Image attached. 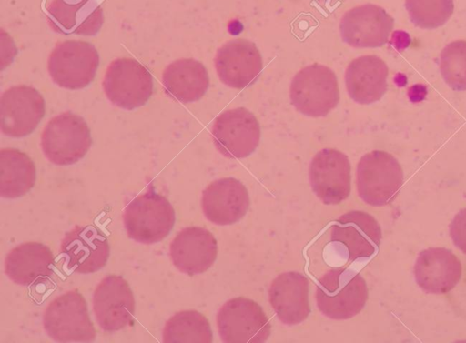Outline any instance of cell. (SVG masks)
Here are the masks:
<instances>
[{
  "mask_svg": "<svg viewBox=\"0 0 466 343\" xmlns=\"http://www.w3.org/2000/svg\"><path fill=\"white\" fill-rule=\"evenodd\" d=\"M47 20L51 28L65 35H95L100 30L104 15L95 0L68 3L53 0L47 7Z\"/></svg>",
  "mask_w": 466,
  "mask_h": 343,
  "instance_id": "23",
  "label": "cell"
},
{
  "mask_svg": "<svg viewBox=\"0 0 466 343\" xmlns=\"http://www.w3.org/2000/svg\"><path fill=\"white\" fill-rule=\"evenodd\" d=\"M162 84L168 96L184 104L200 99L209 85L204 65L193 58L170 63L162 75Z\"/></svg>",
  "mask_w": 466,
  "mask_h": 343,
  "instance_id": "25",
  "label": "cell"
},
{
  "mask_svg": "<svg viewBox=\"0 0 466 343\" xmlns=\"http://www.w3.org/2000/svg\"><path fill=\"white\" fill-rule=\"evenodd\" d=\"M217 240L207 229L186 227L173 238L169 254L173 265L181 272L195 275L207 271L215 262Z\"/></svg>",
  "mask_w": 466,
  "mask_h": 343,
  "instance_id": "19",
  "label": "cell"
},
{
  "mask_svg": "<svg viewBox=\"0 0 466 343\" xmlns=\"http://www.w3.org/2000/svg\"><path fill=\"white\" fill-rule=\"evenodd\" d=\"M440 70L445 83L453 90L466 91V41L455 40L441 51Z\"/></svg>",
  "mask_w": 466,
  "mask_h": 343,
  "instance_id": "29",
  "label": "cell"
},
{
  "mask_svg": "<svg viewBox=\"0 0 466 343\" xmlns=\"http://www.w3.org/2000/svg\"><path fill=\"white\" fill-rule=\"evenodd\" d=\"M315 297L323 315L344 320L361 311L369 292L360 274L344 267L329 269L319 279Z\"/></svg>",
  "mask_w": 466,
  "mask_h": 343,
  "instance_id": "1",
  "label": "cell"
},
{
  "mask_svg": "<svg viewBox=\"0 0 466 343\" xmlns=\"http://www.w3.org/2000/svg\"><path fill=\"white\" fill-rule=\"evenodd\" d=\"M214 62L221 82L237 89L251 84L263 67L262 57L256 45L243 38L232 39L221 45Z\"/></svg>",
  "mask_w": 466,
  "mask_h": 343,
  "instance_id": "16",
  "label": "cell"
},
{
  "mask_svg": "<svg viewBox=\"0 0 466 343\" xmlns=\"http://www.w3.org/2000/svg\"><path fill=\"white\" fill-rule=\"evenodd\" d=\"M410 21L422 29L443 25L454 10L453 0H405Z\"/></svg>",
  "mask_w": 466,
  "mask_h": 343,
  "instance_id": "28",
  "label": "cell"
},
{
  "mask_svg": "<svg viewBox=\"0 0 466 343\" xmlns=\"http://www.w3.org/2000/svg\"><path fill=\"white\" fill-rule=\"evenodd\" d=\"M289 94L295 108L312 117L327 116L339 101L335 73L319 64L308 66L294 76Z\"/></svg>",
  "mask_w": 466,
  "mask_h": 343,
  "instance_id": "5",
  "label": "cell"
},
{
  "mask_svg": "<svg viewBox=\"0 0 466 343\" xmlns=\"http://www.w3.org/2000/svg\"><path fill=\"white\" fill-rule=\"evenodd\" d=\"M268 299L282 323H301L310 313L308 278L295 271L279 274L270 284Z\"/></svg>",
  "mask_w": 466,
  "mask_h": 343,
  "instance_id": "21",
  "label": "cell"
},
{
  "mask_svg": "<svg viewBox=\"0 0 466 343\" xmlns=\"http://www.w3.org/2000/svg\"><path fill=\"white\" fill-rule=\"evenodd\" d=\"M217 326L224 342H264L271 332V324L262 308L243 298L228 300L217 314Z\"/></svg>",
  "mask_w": 466,
  "mask_h": 343,
  "instance_id": "9",
  "label": "cell"
},
{
  "mask_svg": "<svg viewBox=\"0 0 466 343\" xmlns=\"http://www.w3.org/2000/svg\"><path fill=\"white\" fill-rule=\"evenodd\" d=\"M0 196L16 198L26 194L35 185L36 171L34 162L15 148L0 150Z\"/></svg>",
  "mask_w": 466,
  "mask_h": 343,
  "instance_id": "26",
  "label": "cell"
},
{
  "mask_svg": "<svg viewBox=\"0 0 466 343\" xmlns=\"http://www.w3.org/2000/svg\"><path fill=\"white\" fill-rule=\"evenodd\" d=\"M54 257L42 243L25 242L9 251L5 261V271L15 284L29 286L50 277Z\"/></svg>",
  "mask_w": 466,
  "mask_h": 343,
  "instance_id": "24",
  "label": "cell"
},
{
  "mask_svg": "<svg viewBox=\"0 0 466 343\" xmlns=\"http://www.w3.org/2000/svg\"><path fill=\"white\" fill-rule=\"evenodd\" d=\"M1 130L20 138L31 134L45 115V100L34 87L18 85L5 90L0 98Z\"/></svg>",
  "mask_w": 466,
  "mask_h": 343,
  "instance_id": "11",
  "label": "cell"
},
{
  "mask_svg": "<svg viewBox=\"0 0 466 343\" xmlns=\"http://www.w3.org/2000/svg\"><path fill=\"white\" fill-rule=\"evenodd\" d=\"M99 65L96 47L82 40H65L56 45L47 61L48 73L58 86L82 89L94 79Z\"/></svg>",
  "mask_w": 466,
  "mask_h": 343,
  "instance_id": "7",
  "label": "cell"
},
{
  "mask_svg": "<svg viewBox=\"0 0 466 343\" xmlns=\"http://www.w3.org/2000/svg\"><path fill=\"white\" fill-rule=\"evenodd\" d=\"M309 182L315 195L326 205H336L350 193V164L342 152L324 148L311 160Z\"/></svg>",
  "mask_w": 466,
  "mask_h": 343,
  "instance_id": "12",
  "label": "cell"
},
{
  "mask_svg": "<svg viewBox=\"0 0 466 343\" xmlns=\"http://www.w3.org/2000/svg\"><path fill=\"white\" fill-rule=\"evenodd\" d=\"M211 136L217 149L228 158H244L258 147L260 126L256 116L244 107L228 109L215 119Z\"/></svg>",
  "mask_w": 466,
  "mask_h": 343,
  "instance_id": "10",
  "label": "cell"
},
{
  "mask_svg": "<svg viewBox=\"0 0 466 343\" xmlns=\"http://www.w3.org/2000/svg\"><path fill=\"white\" fill-rule=\"evenodd\" d=\"M404 177L398 160L390 154L373 150L365 154L357 166L360 197L373 207L390 203L399 193Z\"/></svg>",
  "mask_w": 466,
  "mask_h": 343,
  "instance_id": "4",
  "label": "cell"
},
{
  "mask_svg": "<svg viewBox=\"0 0 466 343\" xmlns=\"http://www.w3.org/2000/svg\"><path fill=\"white\" fill-rule=\"evenodd\" d=\"M381 237L377 220L359 210L341 215L330 231V240L344 245L350 261L370 257L380 247Z\"/></svg>",
  "mask_w": 466,
  "mask_h": 343,
  "instance_id": "17",
  "label": "cell"
},
{
  "mask_svg": "<svg viewBox=\"0 0 466 343\" xmlns=\"http://www.w3.org/2000/svg\"><path fill=\"white\" fill-rule=\"evenodd\" d=\"M93 309L98 325L106 331H116L130 325L135 299L128 283L120 276L106 277L94 291Z\"/></svg>",
  "mask_w": 466,
  "mask_h": 343,
  "instance_id": "15",
  "label": "cell"
},
{
  "mask_svg": "<svg viewBox=\"0 0 466 343\" xmlns=\"http://www.w3.org/2000/svg\"><path fill=\"white\" fill-rule=\"evenodd\" d=\"M60 247L66 268L81 274L101 269L110 253L106 237L93 225L76 226L65 235Z\"/></svg>",
  "mask_w": 466,
  "mask_h": 343,
  "instance_id": "14",
  "label": "cell"
},
{
  "mask_svg": "<svg viewBox=\"0 0 466 343\" xmlns=\"http://www.w3.org/2000/svg\"><path fill=\"white\" fill-rule=\"evenodd\" d=\"M107 99L133 110L144 106L153 92V76L134 58H116L106 68L102 83Z\"/></svg>",
  "mask_w": 466,
  "mask_h": 343,
  "instance_id": "8",
  "label": "cell"
},
{
  "mask_svg": "<svg viewBox=\"0 0 466 343\" xmlns=\"http://www.w3.org/2000/svg\"><path fill=\"white\" fill-rule=\"evenodd\" d=\"M394 19L381 6L365 4L347 11L339 24L342 40L350 46L380 47L388 41Z\"/></svg>",
  "mask_w": 466,
  "mask_h": 343,
  "instance_id": "13",
  "label": "cell"
},
{
  "mask_svg": "<svg viewBox=\"0 0 466 343\" xmlns=\"http://www.w3.org/2000/svg\"><path fill=\"white\" fill-rule=\"evenodd\" d=\"M209 322L196 310H183L173 315L163 330V342H212Z\"/></svg>",
  "mask_w": 466,
  "mask_h": 343,
  "instance_id": "27",
  "label": "cell"
},
{
  "mask_svg": "<svg viewBox=\"0 0 466 343\" xmlns=\"http://www.w3.org/2000/svg\"><path fill=\"white\" fill-rule=\"evenodd\" d=\"M450 236L454 245L466 254V208L460 210L453 217Z\"/></svg>",
  "mask_w": 466,
  "mask_h": 343,
  "instance_id": "30",
  "label": "cell"
},
{
  "mask_svg": "<svg viewBox=\"0 0 466 343\" xmlns=\"http://www.w3.org/2000/svg\"><path fill=\"white\" fill-rule=\"evenodd\" d=\"M462 267L458 257L444 247L422 250L414 265V277L426 293L444 294L460 281Z\"/></svg>",
  "mask_w": 466,
  "mask_h": 343,
  "instance_id": "20",
  "label": "cell"
},
{
  "mask_svg": "<svg viewBox=\"0 0 466 343\" xmlns=\"http://www.w3.org/2000/svg\"><path fill=\"white\" fill-rule=\"evenodd\" d=\"M201 207L205 217L219 226L240 220L249 207L246 187L233 177L211 182L202 192Z\"/></svg>",
  "mask_w": 466,
  "mask_h": 343,
  "instance_id": "18",
  "label": "cell"
},
{
  "mask_svg": "<svg viewBox=\"0 0 466 343\" xmlns=\"http://www.w3.org/2000/svg\"><path fill=\"white\" fill-rule=\"evenodd\" d=\"M123 221L129 238L153 244L169 234L175 224V211L164 196L149 189L127 204Z\"/></svg>",
  "mask_w": 466,
  "mask_h": 343,
  "instance_id": "2",
  "label": "cell"
},
{
  "mask_svg": "<svg viewBox=\"0 0 466 343\" xmlns=\"http://www.w3.org/2000/svg\"><path fill=\"white\" fill-rule=\"evenodd\" d=\"M91 145L86 122L69 111L50 119L41 134L40 146L45 156L58 166L76 163L85 156Z\"/></svg>",
  "mask_w": 466,
  "mask_h": 343,
  "instance_id": "3",
  "label": "cell"
},
{
  "mask_svg": "<svg viewBox=\"0 0 466 343\" xmlns=\"http://www.w3.org/2000/svg\"><path fill=\"white\" fill-rule=\"evenodd\" d=\"M389 68L377 55L352 60L345 73V84L351 99L362 105L379 101L387 90Z\"/></svg>",
  "mask_w": 466,
  "mask_h": 343,
  "instance_id": "22",
  "label": "cell"
},
{
  "mask_svg": "<svg viewBox=\"0 0 466 343\" xmlns=\"http://www.w3.org/2000/svg\"><path fill=\"white\" fill-rule=\"evenodd\" d=\"M43 325L56 342H92L96 330L86 302L76 289L56 297L46 308Z\"/></svg>",
  "mask_w": 466,
  "mask_h": 343,
  "instance_id": "6",
  "label": "cell"
}]
</instances>
